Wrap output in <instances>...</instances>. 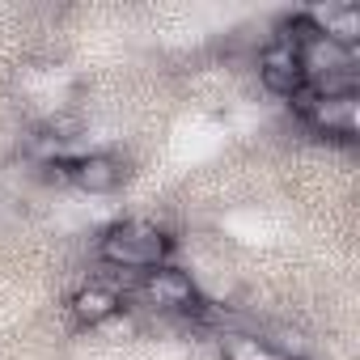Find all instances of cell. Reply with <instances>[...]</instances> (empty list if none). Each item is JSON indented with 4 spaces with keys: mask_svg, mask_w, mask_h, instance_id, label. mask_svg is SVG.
I'll return each instance as SVG.
<instances>
[{
    "mask_svg": "<svg viewBox=\"0 0 360 360\" xmlns=\"http://www.w3.org/2000/svg\"><path fill=\"white\" fill-rule=\"evenodd\" d=\"M169 255H174V238L148 221H123L98 238V259L115 271H153L169 263Z\"/></svg>",
    "mask_w": 360,
    "mask_h": 360,
    "instance_id": "6da1fadb",
    "label": "cell"
},
{
    "mask_svg": "<svg viewBox=\"0 0 360 360\" xmlns=\"http://www.w3.org/2000/svg\"><path fill=\"white\" fill-rule=\"evenodd\" d=\"M140 297L161 309V314H204V297H200V284L191 280V271L174 267V263H161L153 271H140Z\"/></svg>",
    "mask_w": 360,
    "mask_h": 360,
    "instance_id": "7a4b0ae2",
    "label": "cell"
},
{
    "mask_svg": "<svg viewBox=\"0 0 360 360\" xmlns=\"http://www.w3.org/2000/svg\"><path fill=\"white\" fill-rule=\"evenodd\" d=\"M259 85H263L267 94L284 98V102H292V98L309 85L305 72H301V64H297V51H292L284 39H267V43H263V51H259Z\"/></svg>",
    "mask_w": 360,
    "mask_h": 360,
    "instance_id": "3957f363",
    "label": "cell"
},
{
    "mask_svg": "<svg viewBox=\"0 0 360 360\" xmlns=\"http://www.w3.org/2000/svg\"><path fill=\"white\" fill-rule=\"evenodd\" d=\"M123 183H127V161L119 153L98 148V153L77 157V165H72V187L85 195H115Z\"/></svg>",
    "mask_w": 360,
    "mask_h": 360,
    "instance_id": "277c9868",
    "label": "cell"
},
{
    "mask_svg": "<svg viewBox=\"0 0 360 360\" xmlns=\"http://www.w3.org/2000/svg\"><path fill=\"white\" fill-rule=\"evenodd\" d=\"M292 51H297V64H301L305 81H326V77H335V72L356 68V51H347V47H339V43L322 39L318 30H309Z\"/></svg>",
    "mask_w": 360,
    "mask_h": 360,
    "instance_id": "5b68a950",
    "label": "cell"
},
{
    "mask_svg": "<svg viewBox=\"0 0 360 360\" xmlns=\"http://www.w3.org/2000/svg\"><path fill=\"white\" fill-rule=\"evenodd\" d=\"M123 309V292L115 288V284H106V280H89V284H81L72 297H68V318L77 322V326H85V330H98L106 318H115Z\"/></svg>",
    "mask_w": 360,
    "mask_h": 360,
    "instance_id": "8992f818",
    "label": "cell"
},
{
    "mask_svg": "<svg viewBox=\"0 0 360 360\" xmlns=\"http://www.w3.org/2000/svg\"><path fill=\"white\" fill-rule=\"evenodd\" d=\"M301 13H305V22H309L322 39H330V43H339V47H347V51L360 47V9H356V5L330 0V5H309V9H301Z\"/></svg>",
    "mask_w": 360,
    "mask_h": 360,
    "instance_id": "52a82bcc",
    "label": "cell"
},
{
    "mask_svg": "<svg viewBox=\"0 0 360 360\" xmlns=\"http://www.w3.org/2000/svg\"><path fill=\"white\" fill-rule=\"evenodd\" d=\"M221 360H284V356L259 335H225L221 339Z\"/></svg>",
    "mask_w": 360,
    "mask_h": 360,
    "instance_id": "ba28073f",
    "label": "cell"
},
{
    "mask_svg": "<svg viewBox=\"0 0 360 360\" xmlns=\"http://www.w3.org/2000/svg\"><path fill=\"white\" fill-rule=\"evenodd\" d=\"M72 165L77 157H56V161H43L39 165V178L47 187H72Z\"/></svg>",
    "mask_w": 360,
    "mask_h": 360,
    "instance_id": "9c48e42d",
    "label": "cell"
}]
</instances>
